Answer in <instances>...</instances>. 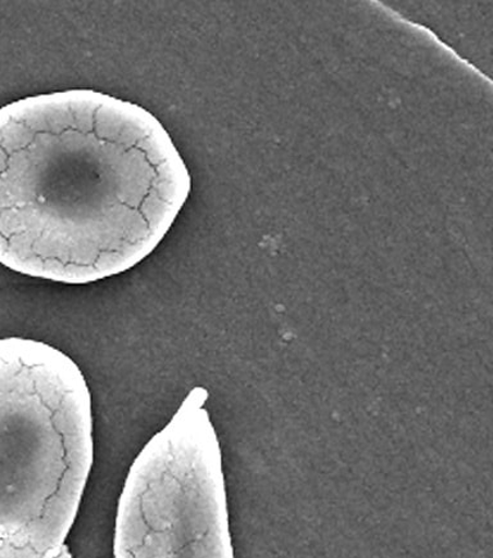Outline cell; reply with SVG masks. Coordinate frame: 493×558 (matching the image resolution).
Returning <instances> with one entry per match:
<instances>
[{
	"instance_id": "obj_1",
	"label": "cell",
	"mask_w": 493,
	"mask_h": 558,
	"mask_svg": "<svg viewBox=\"0 0 493 558\" xmlns=\"http://www.w3.org/2000/svg\"><path fill=\"white\" fill-rule=\"evenodd\" d=\"M187 163L161 121L93 89L0 107V264L63 284L137 267L190 195Z\"/></svg>"
},
{
	"instance_id": "obj_2",
	"label": "cell",
	"mask_w": 493,
	"mask_h": 558,
	"mask_svg": "<svg viewBox=\"0 0 493 558\" xmlns=\"http://www.w3.org/2000/svg\"><path fill=\"white\" fill-rule=\"evenodd\" d=\"M93 463L81 367L45 341L0 339V558H63Z\"/></svg>"
},
{
	"instance_id": "obj_3",
	"label": "cell",
	"mask_w": 493,
	"mask_h": 558,
	"mask_svg": "<svg viewBox=\"0 0 493 558\" xmlns=\"http://www.w3.org/2000/svg\"><path fill=\"white\" fill-rule=\"evenodd\" d=\"M192 390L128 469L114 521L113 558H234L221 454Z\"/></svg>"
}]
</instances>
